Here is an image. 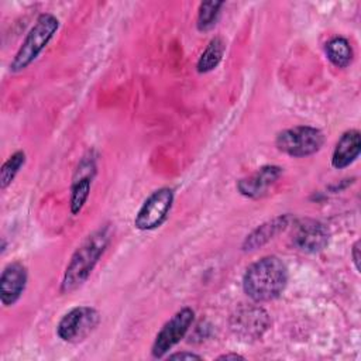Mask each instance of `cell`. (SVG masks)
Instances as JSON below:
<instances>
[{"label": "cell", "instance_id": "obj_17", "mask_svg": "<svg viewBox=\"0 0 361 361\" xmlns=\"http://www.w3.org/2000/svg\"><path fill=\"white\" fill-rule=\"evenodd\" d=\"M223 1H203L197 10L196 25L199 31H209L217 23L220 16V8L223 7Z\"/></svg>", "mask_w": 361, "mask_h": 361}, {"label": "cell", "instance_id": "obj_13", "mask_svg": "<svg viewBox=\"0 0 361 361\" xmlns=\"http://www.w3.org/2000/svg\"><path fill=\"white\" fill-rule=\"evenodd\" d=\"M292 217L289 214H281L271 220H267L265 223L255 227L243 241V250L244 251H254L262 245H265L268 241H271L276 234L283 231Z\"/></svg>", "mask_w": 361, "mask_h": 361}, {"label": "cell", "instance_id": "obj_7", "mask_svg": "<svg viewBox=\"0 0 361 361\" xmlns=\"http://www.w3.org/2000/svg\"><path fill=\"white\" fill-rule=\"evenodd\" d=\"M195 319V312L190 307L178 310L158 331L151 354L154 358H162L173 345H176L189 331Z\"/></svg>", "mask_w": 361, "mask_h": 361}, {"label": "cell", "instance_id": "obj_18", "mask_svg": "<svg viewBox=\"0 0 361 361\" xmlns=\"http://www.w3.org/2000/svg\"><path fill=\"white\" fill-rule=\"evenodd\" d=\"M25 164V152L24 151H16L13 155L8 157V159L1 165L0 169V188L6 189L13 179L16 178V175L18 173V171L21 169V166H24Z\"/></svg>", "mask_w": 361, "mask_h": 361}, {"label": "cell", "instance_id": "obj_9", "mask_svg": "<svg viewBox=\"0 0 361 361\" xmlns=\"http://www.w3.org/2000/svg\"><path fill=\"white\" fill-rule=\"evenodd\" d=\"M94 175H96V157L93 151H89L86 155L82 157L73 175V182L71 188V200H69L72 214H79L80 210L83 209L89 197L90 186Z\"/></svg>", "mask_w": 361, "mask_h": 361}, {"label": "cell", "instance_id": "obj_19", "mask_svg": "<svg viewBox=\"0 0 361 361\" xmlns=\"http://www.w3.org/2000/svg\"><path fill=\"white\" fill-rule=\"evenodd\" d=\"M169 360H202V355L189 353V351H180V353H172L168 355Z\"/></svg>", "mask_w": 361, "mask_h": 361}, {"label": "cell", "instance_id": "obj_16", "mask_svg": "<svg viewBox=\"0 0 361 361\" xmlns=\"http://www.w3.org/2000/svg\"><path fill=\"white\" fill-rule=\"evenodd\" d=\"M329 61L337 68H345L353 61V48L350 42L343 37L331 38L324 47Z\"/></svg>", "mask_w": 361, "mask_h": 361}, {"label": "cell", "instance_id": "obj_6", "mask_svg": "<svg viewBox=\"0 0 361 361\" xmlns=\"http://www.w3.org/2000/svg\"><path fill=\"white\" fill-rule=\"evenodd\" d=\"M173 197L175 193L171 188H159L154 190L138 209L134 217V226L142 231L159 227L171 212Z\"/></svg>", "mask_w": 361, "mask_h": 361}, {"label": "cell", "instance_id": "obj_20", "mask_svg": "<svg viewBox=\"0 0 361 361\" xmlns=\"http://www.w3.org/2000/svg\"><path fill=\"white\" fill-rule=\"evenodd\" d=\"M351 257H353V262L355 265L357 269H360V241L357 240L353 245V250H351Z\"/></svg>", "mask_w": 361, "mask_h": 361}, {"label": "cell", "instance_id": "obj_12", "mask_svg": "<svg viewBox=\"0 0 361 361\" xmlns=\"http://www.w3.org/2000/svg\"><path fill=\"white\" fill-rule=\"evenodd\" d=\"M281 175H282L281 166L265 165V166H261L252 175L240 179L237 182V189L241 195L247 197H259L264 193H267L269 186H272L279 179Z\"/></svg>", "mask_w": 361, "mask_h": 361}, {"label": "cell", "instance_id": "obj_21", "mask_svg": "<svg viewBox=\"0 0 361 361\" xmlns=\"http://www.w3.org/2000/svg\"><path fill=\"white\" fill-rule=\"evenodd\" d=\"M217 360H244V357L237 354V353H227V354L219 355Z\"/></svg>", "mask_w": 361, "mask_h": 361}, {"label": "cell", "instance_id": "obj_11", "mask_svg": "<svg viewBox=\"0 0 361 361\" xmlns=\"http://www.w3.org/2000/svg\"><path fill=\"white\" fill-rule=\"evenodd\" d=\"M27 268L21 262L8 264L0 276V300L4 306H13L27 286Z\"/></svg>", "mask_w": 361, "mask_h": 361}, {"label": "cell", "instance_id": "obj_4", "mask_svg": "<svg viewBox=\"0 0 361 361\" xmlns=\"http://www.w3.org/2000/svg\"><path fill=\"white\" fill-rule=\"evenodd\" d=\"M324 144V134L310 126H296L278 133L276 148L293 158H303L316 154Z\"/></svg>", "mask_w": 361, "mask_h": 361}, {"label": "cell", "instance_id": "obj_15", "mask_svg": "<svg viewBox=\"0 0 361 361\" xmlns=\"http://www.w3.org/2000/svg\"><path fill=\"white\" fill-rule=\"evenodd\" d=\"M226 45L224 41L220 37H214L210 39V42L207 44V47L204 48V51L202 52L197 63H196V69L199 73H207L210 71H213L221 61L223 54H224Z\"/></svg>", "mask_w": 361, "mask_h": 361}, {"label": "cell", "instance_id": "obj_5", "mask_svg": "<svg viewBox=\"0 0 361 361\" xmlns=\"http://www.w3.org/2000/svg\"><path fill=\"white\" fill-rule=\"evenodd\" d=\"M100 314L92 306H76L62 316L56 326V334L62 341L79 343L85 340L99 324Z\"/></svg>", "mask_w": 361, "mask_h": 361}, {"label": "cell", "instance_id": "obj_10", "mask_svg": "<svg viewBox=\"0 0 361 361\" xmlns=\"http://www.w3.org/2000/svg\"><path fill=\"white\" fill-rule=\"evenodd\" d=\"M329 230L327 227L312 219H303L295 223L292 241L295 247L303 252H319L329 243Z\"/></svg>", "mask_w": 361, "mask_h": 361}, {"label": "cell", "instance_id": "obj_3", "mask_svg": "<svg viewBox=\"0 0 361 361\" xmlns=\"http://www.w3.org/2000/svg\"><path fill=\"white\" fill-rule=\"evenodd\" d=\"M59 28V20L51 13H42L25 35L21 47L10 62V71L17 73L27 69L44 51Z\"/></svg>", "mask_w": 361, "mask_h": 361}, {"label": "cell", "instance_id": "obj_2", "mask_svg": "<svg viewBox=\"0 0 361 361\" xmlns=\"http://www.w3.org/2000/svg\"><path fill=\"white\" fill-rule=\"evenodd\" d=\"M288 268L276 255H267L252 262L243 276V290L254 302L276 299L286 288Z\"/></svg>", "mask_w": 361, "mask_h": 361}, {"label": "cell", "instance_id": "obj_1", "mask_svg": "<svg viewBox=\"0 0 361 361\" xmlns=\"http://www.w3.org/2000/svg\"><path fill=\"white\" fill-rule=\"evenodd\" d=\"M111 240V228L106 224L92 231L72 254L61 282V292L71 293L80 288L90 276L94 265Z\"/></svg>", "mask_w": 361, "mask_h": 361}, {"label": "cell", "instance_id": "obj_14", "mask_svg": "<svg viewBox=\"0 0 361 361\" xmlns=\"http://www.w3.org/2000/svg\"><path fill=\"white\" fill-rule=\"evenodd\" d=\"M361 151V134L358 130H348L341 134L331 155V165L336 169H343L351 165Z\"/></svg>", "mask_w": 361, "mask_h": 361}, {"label": "cell", "instance_id": "obj_8", "mask_svg": "<svg viewBox=\"0 0 361 361\" xmlns=\"http://www.w3.org/2000/svg\"><path fill=\"white\" fill-rule=\"evenodd\" d=\"M269 327V314L259 306L238 307L230 317L231 331L243 340H257Z\"/></svg>", "mask_w": 361, "mask_h": 361}]
</instances>
